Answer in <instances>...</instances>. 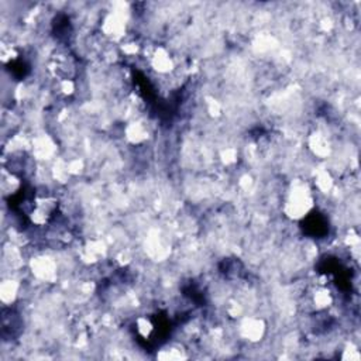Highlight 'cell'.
Listing matches in <instances>:
<instances>
[{
    "label": "cell",
    "instance_id": "6da1fadb",
    "mask_svg": "<svg viewBox=\"0 0 361 361\" xmlns=\"http://www.w3.org/2000/svg\"><path fill=\"white\" fill-rule=\"evenodd\" d=\"M314 203L313 192L307 188L305 180L292 182L290 188L286 192L283 202V212L292 220L303 219L309 214Z\"/></svg>",
    "mask_w": 361,
    "mask_h": 361
}]
</instances>
